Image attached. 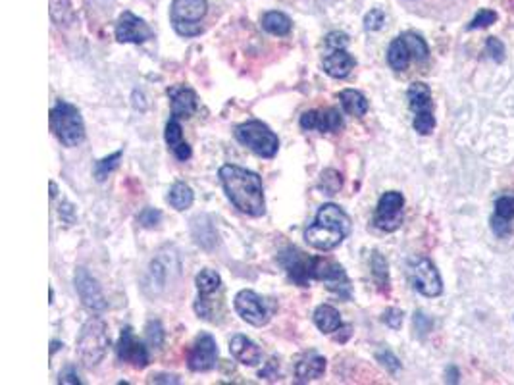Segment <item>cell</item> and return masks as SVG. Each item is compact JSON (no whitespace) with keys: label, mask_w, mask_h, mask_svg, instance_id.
I'll return each instance as SVG.
<instances>
[{"label":"cell","mask_w":514,"mask_h":385,"mask_svg":"<svg viewBox=\"0 0 514 385\" xmlns=\"http://www.w3.org/2000/svg\"><path fill=\"white\" fill-rule=\"evenodd\" d=\"M220 182L232 204L243 214L258 218L266 212L262 179L247 168L225 164L220 168Z\"/></svg>","instance_id":"cell-1"},{"label":"cell","mask_w":514,"mask_h":385,"mask_svg":"<svg viewBox=\"0 0 514 385\" xmlns=\"http://www.w3.org/2000/svg\"><path fill=\"white\" fill-rule=\"evenodd\" d=\"M350 233V218L337 204H324L316 220L304 231L306 243L316 250H333Z\"/></svg>","instance_id":"cell-2"},{"label":"cell","mask_w":514,"mask_h":385,"mask_svg":"<svg viewBox=\"0 0 514 385\" xmlns=\"http://www.w3.org/2000/svg\"><path fill=\"white\" fill-rule=\"evenodd\" d=\"M108 346H110V336L104 320L100 318H91L81 327V333L78 339V356L81 364L85 368H95V366L104 358Z\"/></svg>","instance_id":"cell-3"},{"label":"cell","mask_w":514,"mask_h":385,"mask_svg":"<svg viewBox=\"0 0 514 385\" xmlns=\"http://www.w3.org/2000/svg\"><path fill=\"white\" fill-rule=\"evenodd\" d=\"M50 127L64 146H78L85 139V124L81 112L66 100H58L50 110Z\"/></svg>","instance_id":"cell-4"},{"label":"cell","mask_w":514,"mask_h":385,"mask_svg":"<svg viewBox=\"0 0 514 385\" xmlns=\"http://www.w3.org/2000/svg\"><path fill=\"white\" fill-rule=\"evenodd\" d=\"M235 137L252 153L262 158H273L280 148V139L268 125L260 120H251L235 127Z\"/></svg>","instance_id":"cell-5"},{"label":"cell","mask_w":514,"mask_h":385,"mask_svg":"<svg viewBox=\"0 0 514 385\" xmlns=\"http://www.w3.org/2000/svg\"><path fill=\"white\" fill-rule=\"evenodd\" d=\"M208 12L206 0H174L170 18L174 25L175 33L181 37H197L204 29L201 25V19Z\"/></svg>","instance_id":"cell-6"},{"label":"cell","mask_w":514,"mask_h":385,"mask_svg":"<svg viewBox=\"0 0 514 385\" xmlns=\"http://www.w3.org/2000/svg\"><path fill=\"white\" fill-rule=\"evenodd\" d=\"M410 285L424 297H439L443 293V281L436 264L426 256H410L407 262Z\"/></svg>","instance_id":"cell-7"},{"label":"cell","mask_w":514,"mask_h":385,"mask_svg":"<svg viewBox=\"0 0 514 385\" xmlns=\"http://www.w3.org/2000/svg\"><path fill=\"white\" fill-rule=\"evenodd\" d=\"M408 106L414 112V129L420 135H429L436 129V116H434V100H432V91L426 83L416 81L408 87L407 91Z\"/></svg>","instance_id":"cell-8"},{"label":"cell","mask_w":514,"mask_h":385,"mask_svg":"<svg viewBox=\"0 0 514 385\" xmlns=\"http://www.w3.org/2000/svg\"><path fill=\"white\" fill-rule=\"evenodd\" d=\"M403 206L405 197L399 191H388L379 197L376 214H374V226L381 231H397L403 223Z\"/></svg>","instance_id":"cell-9"},{"label":"cell","mask_w":514,"mask_h":385,"mask_svg":"<svg viewBox=\"0 0 514 385\" xmlns=\"http://www.w3.org/2000/svg\"><path fill=\"white\" fill-rule=\"evenodd\" d=\"M312 279L316 281H324L326 287L337 293L339 297L350 298V283L345 270L341 264L328 258H314V266H312Z\"/></svg>","instance_id":"cell-10"},{"label":"cell","mask_w":514,"mask_h":385,"mask_svg":"<svg viewBox=\"0 0 514 385\" xmlns=\"http://www.w3.org/2000/svg\"><path fill=\"white\" fill-rule=\"evenodd\" d=\"M278 262L282 264L285 274L301 287H309V281L312 279V266H314V258L304 254L302 250L297 247H287L280 252Z\"/></svg>","instance_id":"cell-11"},{"label":"cell","mask_w":514,"mask_h":385,"mask_svg":"<svg viewBox=\"0 0 514 385\" xmlns=\"http://www.w3.org/2000/svg\"><path fill=\"white\" fill-rule=\"evenodd\" d=\"M235 310L251 326L260 327L264 324H268V320H270L264 298L260 295H256L251 289H243L235 295Z\"/></svg>","instance_id":"cell-12"},{"label":"cell","mask_w":514,"mask_h":385,"mask_svg":"<svg viewBox=\"0 0 514 385\" xmlns=\"http://www.w3.org/2000/svg\"><path fill=\"white\" fill-rule=\"evenodd\" d=\"M76 291H78L79 298L83 302V307L91 310V312H102L107 310L108 302L104 298V293L98 285V281L85 268L76 270Z\"/></svg>","instance_id":"cell-13"},{"label":"cell","mask_w":514,"mask_h":385,"mask_svg":"<svg viewBox=\"0 0 514 385\" xmlns=\"http://www.w3.org/2000/svg\"><path fill=\"white\" fill-rule=\"evenodd\" d=\"M218 360V345L210 333H201L194 339L193 349L187 358V366L193 372H208Z\"/></svg>","instance_id":"cell-14"},{"label":"cell","mask_w":514,"mask_h":385,"mask_svg":"<svg viewBox=\"0 0 514 385\" xmlns=\"http://www.w3.org/2000/svg\"><path fill=\"white\" fill-rule=\"evenodd\" d=\"M116 38L120 43H131V45H143L148 38H153V29L148 28L145 19L135 16L133 12H124L116 23Z\"/></svg>","instance_id":"cell-15"},{"label":"cell","mask_w":514,"mask_h":385,"mask_svg":"<svg viewBox=\"0 0 514 385\" xmlns=\"http://www.w3.org/2000/svg\"><path fill=\"white\" fill-rule=\"evenodd\" d=\"M116 355L120 362L135 366V368H145L148 366V351L146 346L137 341L133 336V329L126 326L120 333V341L116 345Z\"/></svg>","instance_id":"cell-16"},{"label":"cell","mask_w":514,"mask_h":385,"mask_svg":"<svg viewBox=\"0 0 514 385\" xmlns=\"http://www.w3.org/2000/svg\"><path fill=\"white\" fill-rule=\"evenodd\" d=\"M301 127L306 131H320V133H335L343 127V116L337 108H324V110H309L301 116Z\"/></svg>","instance_id":"cell-17"},{"label":"cell","mask_w":514,"mask_h":385,"mask_svg":"<svg viewBox=\"0 0 514 385\" xmlns=\"http://www.w3.org/2000/svg\"><path fill=\"white\" fill-rule=\"evenodd\" d=\"M168 96L172 100V118L189 120L197 112V95L189 87H170Z\"/></svg>","instance_id":"cell-18"},{"label":"cell","mask_w":514,"mask_h":385,"mask_svg":"<svg viewBox=\"0 0 514 385\" xmlns=\"http://www.w3.org/2000/svg\"><path fill=\"white\" fill-rule=\"evenodd\" d=\"M230 353L243 366H258L262 360V351L247 336H233L230 341Z\"/></svg>","instance_id":"cell-19"},{"label":"cell","mask_w":514,"mask_h":385,"mask_svg":"<svg viewBox=\"0 0 514 385\" xmlns=\"http://www.w3.org/2000/svg\"><path fill=\"white\" fill-rule=\"evenodd\" d=\"M355 58L350 56L349 52L345 48H333V50H328V54L324 56V72L330 77H335V79H343L350 74V69L355 67Z\"/></svg>","instance_id":"cell-20"},{"label":"cell","mask_w":514,"mask_h":385,"mask_svg":"<svg viewBox=\"0 0 514 385\" xmlns=\"http://www.w3.org/2000/svg\"><path fill=\"white\" fill-rule=\"evenodd\" d=\"M164 139L166 144H168V148L174 153V156L177 160H189L191 158V146L185 143L183 139V131H181V124H179V120L177 118H172L168 124H166V131H164Z\"/></svg>","instance_id":"cell-21"},{"label":"cell","mask_w":514,"mask_h":385,"mask_svg":"<svg viewBox=\"0 0 514 385\" xmlns=\"http://www.w3.org/2000/svg\"><path fill=\"white\" fill-rule=\"evenodd\" d=\"M326 372V358L316 353H311L309 356H304L301 362H297L295 366V375L301 384L318 380Z\"/></svg>","instance_id":"cell-22"},{"label":"cell","mask_w":514,"mask_h":385,"mask_svg":"<svg viewBox=\"0 0 514 385\" xmlns=\"http://www.w3.org/2000/svg\"><path fill=\"white\" fill-rule=\"evenodd\" d=\"M410 58H412V52H410V48H408L405 37L399 35L397 38H393L388 48L389 66L393 67L395 72H405L408 67V64H410Z\"/></svg>","instance_id":"cell-23"},{"label":"cell","mask_w":514,"mask_h":385,"mask_svg":"<svg viewBox=\"0 0 514 385\" xmlns=\"http://www.w3.org/2000/svg\"><path fill=\"white\" fill-rule=\"evenodd\" d=\"M314 324L322 333H333L343 326L341 314L331 305H320L314 310Z\"/></svg>","instance_id":"cell-24"},{"label":"cell","mask_w":514,"mask_h":385,"mask_svg":"<svg viewBox=\"0 0 514 385\" xmlns=\"http://www.w3.org/2000/svg\"><path fill=\"white\" fill-rule=\"evenodd\" d=\"M339 100L343 110L347 114L355 116V118H362V116H366V112H368V100H366V96L362 95L360 91L345 89V91L339 93Z\"/></svg>","instance_id":"cell-25"},{"label":"cell","mask_w":514,"mask_h":385,"mask_svg":"<svg viewBox=\"0 0 514 385\" xmlns=\"http://www.w3.org/2000/svg\"><path fill=\"white\" fill-rule=\"evenodd\" d=\"M262 28L268 31L270 35H278V37H285L289 35L293 28V21L289 16H285L283 12H266L262 16Z\"/></svg>","instance_id":"cell-26"},{"label":"cell","mask_w":514,"mask_h":385,"mask_svg":"<svg viewBox=\"0 0 514 385\" xmlns=\"http://www.w3.org/2000/svg\"><path fill=\"white\" fill-rule=\"evenodd\" d=\"M193 201H194L193 189H191V187L183 182L174 183V185H172V189H170V192H168V202H170V206L179 212L191 208Z\"/></svg>","instance_id":"cell-27"},{"label":"cell","mask_w":514,"mask_h":385,"mask_svg":"<svg viewBox=\"0 0 514 385\" xmlns=\"http://www.w3.org/2000/svg\"><path fill=\"white\" fill-rule=\"evenodd\" d=\"M194 283H197V289H199L201 298H210L214 293H218V291L222 289V278H220V274L214 272V270H203V272L197 276Z\"/></svg>","instance_id":"cell-28"},{"label":"cell","mask_w":514,"mask_h":385,"mask_svg":"<svg viewBox=\"0 0 514 385\" xmlns=\"http://www.w3.org/2000/svg\"><path fill=\"white\" fill-rule=\"evenodd\" d=\"M122 154H124V151H116L114 154H110V156H107V158H102V160H98V162L95 164V170H93V172H95L97 182H104L108 175L116 170L118 164L122 160Z\"/></svg>","instance_id":"cell-29"},{"label":"cell","mask_w":514,"mask_h":385,"mask_svg":"<svg viewBox=\"0 0 514 385\" xmlns=\"http://www.w3.org/2000/svg\"><path fill=\"white\" fill-rule=\"evenodd\" d=\"M403 37L407 41L408 48H410V52H412V58H416L418 62H424L429 56V48H427L426 41L416 35V33H412V31H407V33H403Z\"/></svg>","instance_id":"cell-30"},{"label":"cell","mask_w":514,"mask_h":385,"mask_svg":"<svg viewBox=\"0 0 514 385\" xmlns=\"http://www.w3.org/2000/svg\"><path fill=\"white\" fill-rule=\"evenodd\" d=\"M372 276L376 279L381 289H388L389 285V270H388V260L383 258L379 252L372 254Z\"/></svg>","instance_id":"cell-31"},{"label":"cell","mask_w":514,"mask_h":385,"mask_svg":"<svg viewBox=\"0 0 514 385\" xmlns=\"http://www.w3.org/2000/svg\"><path fill=\"white\" fill-rule=\"evenodd\" d=\"M164 337L166 331L162 324H160V320H150L146 324V341H148V345L160 349V346L164 345Z\"/></svg>","instance_id":"cell-32"},{"label":"cell","mask_w":514,"mask_h":385,"mask_svg":"<svg viewBox=\"0 0 514 385\" xmlns=\"http://www.w3.org/2000/svg\"><path fill=\"white\" fill-rule=\"evenodd\" d=\"M341 185H343V179H341L339 172H335V170H326V172L322 173L320 187L328 192V195H335V192L341 189Z\"/></svg>","instance_id":"cell-33"},{"label":"cell","mask_w":514,"mask_h":385,"mask_svg":"<svg viewBox=\"0 0 514 385\" xmlns=\"http://www.w3.org/2000/svg\"><path fill=\"white\" fill-rule=\"evenodd\" d=\"M495 216L511 221L514 218V197H501L495 202Z\"/></svg>","instance_id":"cell-34"},{"label":"cell","mask_w":514,"mask_h":385,"mask_svg":"<svg viewBox=\"0 0 514 385\" xmlns=\"http://www.w3.org/2000/svg\"><path fill=\"white\" fill-rule=\"evenodd\" d=\"M497 21V12H493V10H487V8H482L478 14L474 16V19L470 21V25H468V29H484V28H489L491 23H495Z\"/></svg>","instance_id":"cell-35"},{"label":"cell","mask_w":514,"mask_h":385,"mask_svg":"<svg viewBox=\"0 0 514 385\" xmlns=\"http://www.w3.org/2000/svg\"><path fill=\"white\" fill-rule=\"evenodd\" d=\"M383 23H386V14L378 8L370 10L368 14L364 16V29L366 31H378V29L383 28Z\"/></svg>","instance_id":"cell-36"},{"label":"cell","mask_w":514,"mask_h":385,"mask_svg":"<svg viewBox=\"0 0 514 385\" xmlns=\"http://www.w3.org/2000/svg\"><path fill=\"white\" fill-rule=\"evenodd\" d=\"M160 220H162V212L156 210V208H143L141 214H139V223L146 230L156 228L160 223Z\"/></svg>","instance_id":"cell-37"},{"label":"cell","mask_w":514,"mask_h":385,"mask_svg":"<svg viewBox=\"0 0 514 385\" xmlns=\"http://www.w3.org/2000/svg\"><path fill=\"white\" fill-rule=\"evenodd\" d=\"M485 52L489 54L495 62H503L504 60V45L497 37H489L485 43Z\"/></svg>","instance_id":"cell-38"},{"label":"cell","mask_w":514,"mask_h":385,"mask_svg":"<svg viewBox=\"0 0 514 385\" xmlns=\"http://www.w3.org/2000/svg\"><path fill=\"white\" fill-rule=\"evenodd\" d=\"M324 45L328 50H333V48H345L349 45V37H347V33H343V31H331L330 35L326 37L324 41Z\"/></svg>","instance_id":"cell-39"},{"label":"cell","mask_w":514,"mask_h":385,"mask_svg":"<svg viewBox=\"0 0 514 385\" xmlns=\"http://www.w3.org/2000/svg\"><path fill=\"white\" fill-rule=\"evenodd\" d=\"M378 360L381 362V366H386L389 372H397L399 368H401V362H399V358L391 351H378Z\"/></svg>","instance_id":"cell-40"},{"label":"cell","mask_w":514,"mask_h":385,"mask_svg":"<svg viewBox=\"0 0 514 385\" xmlns=\"http://www.w3.org/2000/svg\"><path fill=\"white\" fill-rule=\"evenodd\" d=\"M383 322H386L391 329H399L401 324H403V310H399V308H389V310H386Z\"/></svg>","instance_id":"cell-41"},{"label":"cell","mask_w":514,"mask_h":385,"mask_svg":"<svg viewBox=\"0 0 514 385\" xmlns=\"http://www.w3.org/2000/svg\"><path fill=\"white\" fill-rule=\"evenodd\" d=\"M491 226H493L495 235H499V237H506V235H511V231H513V228H511V221L501 220V218H497V216H493Z\"/></svg>","instance_id":"cell-42"},{"label":"cell","mask_w":514,"mask_h":385,"mask_svg":"<svg viewBox=\"0 0 514 385\" xmlns=\"http://www.w3.org/2000/svg\"><path fill=\"white\" fill-rule=\"evenodd\" d=\"M260 377H266V380H270V382L280 380V370H278V360H276V358H272V360L268 362V366L260 372Z\"/></svg>","instance_id":"cell-43"},{"label":"cell","mask_w":514,"mask_h":385,"mask_svg":"<svg viewBox=\"0 0 514 385\" xmlns=\"http://www.w3.org/2000/svg\"><path fill=\"white\" fill-rule=\"evenodd\" d=\"M60 384H81V380H79L78 374H76V370L69 366V368H66V370L60 374Z\"/></svg>","instance_id":"cell-44"},{"label":"cell","mask_w":514,"mask_h":385,"mask_svg":"<svg viewBox=\"0 0 514 385\" xmlns=\"http://www.w3.org/2000/svg\"><path fill=\"white\" fill-rule=\"evenodd\" d=\"M153 384H179L175 375H153Z\"/></svg>","instance_id":"cell-45"},{"label":"cell","mask_w":514,"mask_h":385,"mask_svg":"<svg viewBox=\"0 0 514 385\" xmlns=\"http://www.w3.org/2000/svg\"><path fill=\"white\" fill-rule=\"evenodd\" d=\"M62 346L64 345H62L60 341H52V343H50V355H54V353H56L58 349H62Z\"/></svg>","instance_id":"cell-46"},{"label":"cell","mask_w":514,"mask_h":385,"mask_svg":"<svg viewBox=\"0 0 514 385\" xmlns=\"http://www.w3.org/2000/svg\"><path fill=\"white\" fill-rule=\"evenodd\" d=\"M56 192H58V191H56V185H54V183L50 182V197H52V199H54V197H56Z\"/></svg>","instance_id":"cell-47"}]
</instances>
